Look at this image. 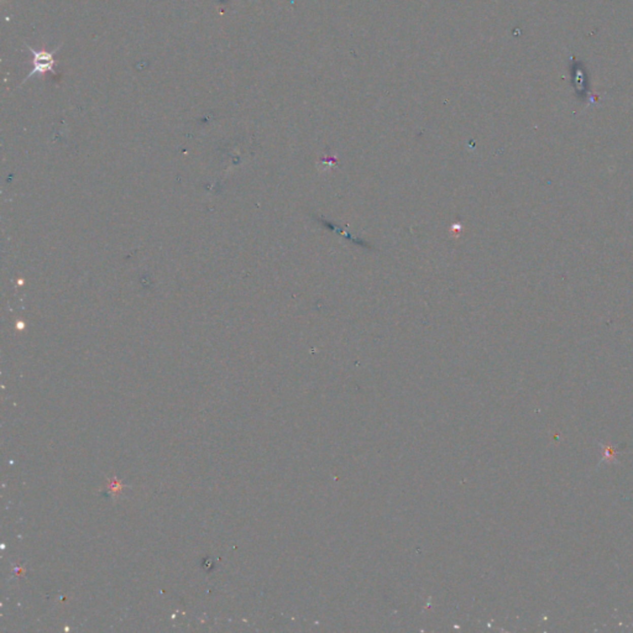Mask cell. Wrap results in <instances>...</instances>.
Instances as JSON below:
<instances>
[{"label": "cell", "instance_id": "cell-1", "mask_svg": "<svg viewBox=\"0 0 633 633\" xmlns=\"http://www.w3.org/2000/svg\"><path fill=\"white\" fill-rule=\"evenodd\" d=\"M26 47L29 48L30 52L34 55V68L29 75L25 77L24 82H26L27 79L35 75H45V73H48V72L55 73L53 66H55L56 61H55V58H53V55H55L59 48H61V45L56 47L53 51H45V50L36 51V50H34L32 47H30L29 45H26Z\"/></svg>", "mask_w": 633, "mask_h": 633}]
</instances>
